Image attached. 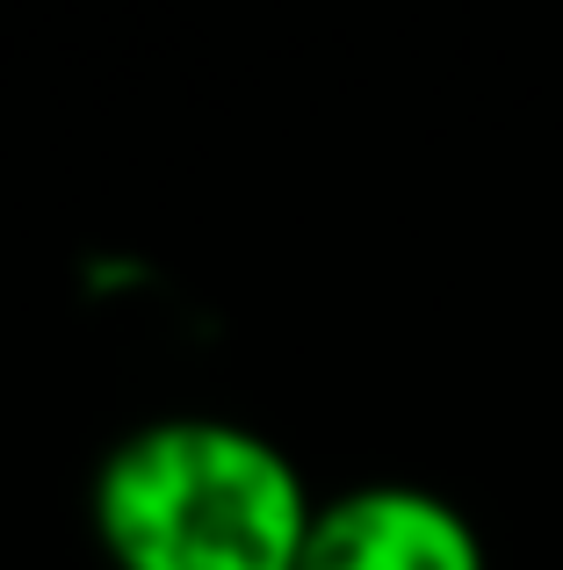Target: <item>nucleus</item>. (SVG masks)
<instances>
[{
  "label": "nucleus",
  "mask_w": 563,
  "mask_h": 570,
  "mask_svg": "<svg viewBox=\"0 0 563 570\" xmlns=\"http://www.w3.org/2000/svg\"><path fill=\"white\" fill-rule=\"evenodd\" d=\"M318 499L268 433L210 412L145 419L95 470L116 570H296Z\"/></svg>",
  "instance_id": "f257e3e1"
},
{
  "label": "nucleus",
  "mask_w": 563,
  "mask_h": 570,
  "mask_svg": "<svg viewBox=\"0 0 563 570\" xmlns=\"http://www.w3.org/2000/svg\"><path fill=\"white\" fill-rule=\"evenodd\" d=\"M296 570H492L463 505L419 484H354L310 513Z\"/></svg>",
  "instance_id": "f03ea898"
}]
</instances>
